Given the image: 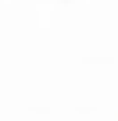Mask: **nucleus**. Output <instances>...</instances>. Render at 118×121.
<instances>
[]
</instances>
